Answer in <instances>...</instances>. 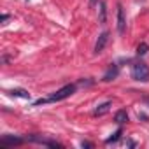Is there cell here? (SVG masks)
I'll list each match as a JSON object with an SVG mask.
<instances>
[{
	"mask_svg": "<svg viewBox=\"0 0 149 149\" xmlns=\"http://www.w3.org/2000/svg\"><path fill=\"white\" fill-rule=\"evenodd\" d=\"M76 90H77V86H76V84H65L63 88H60L58 91H54L51 97H47V98H39L33 105H40V104H51V102H60V100H65V98H68L70 95L76 93Z\"/></svg>",
	"mask_w": 149,
	"mask_h": 149,
	"instance_id": "1",
	"label": "cell"
},
{
	"mask_svg": "<svg viewBox=\"0 0 149 149\" xmlns=\"http://www.w3.org/2000/svg\"><path fill=\"white\" fill-rule=\"evenodd\" d=\"M132 79L139 83H147L149 81V67L144 61H137L132 65Z\"/></svg>",
	"mask_w": 149,
	"mask_h": 149,
	"instance_id": "2",
	"label": "cell"
},
{
	"mask_svg": "<svg viewBox=\"0 0 149 149\" xmlns=\"http://www.w3.org/2000/svg\"><path fill=\"white\" fill-rule=\"evenodd\" d=\"M23 142H25V139H21V137H13V135H4L2 139H0V146H2V147L19 146V144H23Z\"/></svg>",
	"mask_w": 149,
	"mask_h": 149,
	"instance_id": "3",
	"label": "cell"
},
{
	"mask_svg": "<svg viewBox=\"0 0 149 149\" xmlns=\"http://www.w3.org/2000/svg\"><path fill=\"white\" fill-rule=\"evenodd\" d=\"M107 40H109V32H102V33L98 35L97 42H95V49H93V53H95V54L102 53L104 47H105V44H107Z\"/></svg>",
	"mask_w": 149,
	"mask_h": 149,
	"instance_id": "4",
	"label": "cell"
},
{
	"mask_svg": "<svg viewBox=\"0 0 149 149\" xmlns=\"http://www.w3.org/2000/svg\"><path fill=\"white\" fill-rule=\"evenodd\" d=\"M118 74H119V67H118L116 63H112V65L107 68V72L104 74L102 81H105V83H111V81H114V79L118 77Z\"/></svg>",
	"mask_w": 149,
	"mask_h": 149,
	"instance_id": "5",
	"label": "cell"
},
{
	"mask_svg": "<svg viewBox=\"0 0 149 149\" xmlns=\"http://www.w3.org/2000/svg\"><path fill=\"white\" fill-rule=\"evenodd\" d=\"M126 30V19H125V13H123V6L118 4V32L119 35H123Z\"/></svg>",
	"mask_w": 149,
	"mask_h": 149,
	"instance_id": "6",
	"label": "cell"
},
{
	"mask_svg": "<svg viewBox=\"0 0 149 149\" xmlns=\"http://www.w3.org/2000/svg\"><path fill=\"white\" fill-rule=\"evenodd\" d=\"M28 140L37 142V144H44V146H49V147H58V149L63 147V146H61L60 142H56V140H47V139H40V137H35V135H30Z\"/></svg>",
	"mask_w": 149,
	"mask_h": 149,
	"instance_id": "7",
	"label": "cell"
},
{
	"mask_svg": "<svg viewBox=\"0 0 149 149\" xmlns=\"http://www.w3.org/2000/svg\"><path fill=\"white\" fill-rule=\"evenodd\" d=\"M98 21L102 25L107 21V6H105L104 0H100V2H98Z\"/></svg>",
	"mask_w": 149,
	"mask_h": 149,
	"instance_id": "8",
	"label": "cell"
},
{
	"mask_svg": "<svg viewBox=\"0 0 149 149\" xmlns=\"http://www.w3.org/2000/svg\"><path fill=\"white\" fill-rule=\"evenodd\" d=\"M114 121L118 123V125H125V123H128V114H126V111H118L116 114H114Z\"/></svg>",
	"mask_w": 149,
	"mask_h": 149,
	"instance_id": "9",
	"label": "cell"
},
{
	"mask_svg": "<svg viewBox=\"0 0 149 149\" xmlns=\"http://www.w3.org/2000/svg\"><path fill=\"white\" fill-rule=\"evenodd\" d=\"M109 107H111V102H104L102 105H98V107L95 109V112H93V114L100 118V116H104V114H107V112H109Z\"/></svg>",
	"mask_w": 149,
	"mask_h": 149,
	"instance_id": "10",
	"label": "cell"
},
{
	"mask_svg": "<svg viewBox=\"0 0 149 149\" xmlns=\"http://www.w3.org/2000/svg\"><path fill=\"white\" fill-rule=\"evenodd\" d=\"M9 95H13V97H19V98H30V93H28L26 90H21V88H14V90H11Z\"/></svg>",
	"mask_w": 149,
	"mask_h": 149,
	"instance_id": "11",
	"label": "cell"
},
{
	"mask_svg": "<svg viewBox=\"0 0 149 149\" xmlns=\"http://www.w3.org/2000/svg\"><path fill=\"white\" fill-rule=\"evenodd\" d=\"M121 135H123V128H118V130H116V132L112 133V137H109V139H107L105 142H107V144H112V142H118Z\"/></svg>",
	"mask_w": 149,
	"mask_h": 149,
	"instance_id": "12",
	"label": "cell"
},
{
	"mask_svg": "<svg viewBox=\"0 0 149 149\" xmlns=\"http://www.w3.org/2000/svg\"><path fill=\"white\" fill-rule=\"evenodd\" d=\"M147 51H149V46H147L146 42H140V44L137 46V54H139V56H144Z\"/></svg>",
	"mask_w": 149,
	"mask_h": 149,
	"instance_id": "13",
	"label": "cell"
},
{
	"mask_svg": "<svg viewBox=\"0 0 149 149\" xmlns=\"http://www.w3.org/2000/svg\"><path fill=\"white\" fill-rule=\"evenodd\" d=\"M81 146H83V147H93L91 142H81Z\"/></svg>",
	"mask_w": 149,
	"mask_h": 149,
	"instance_id": "14",
	"label": "cell"
},
{
	"mask_svg": "<svg viewBox=\"0 0 149 149\" xmlns=\"http://www.w3.org/2000/svg\"><path fill=\"white\" fill-rule=\"evenodd\" d=\"M0 19H2V21H7V19H9V14H2V18H0Z\"/></svg>",
	"mask_w": 149,
	"mask_h": 149,
	"instance_id": "15",
	"label": "cell"
},
{
	"mask_svg": "<svg viewBox=\"0 0 149 149\" xmlns=\"http://www.w3.org/2000/svg\"><path fill=\"white\" fill-rule=\"evenodd\" d=\"M142 102H144V104H147V105H149V97H144V98H142Z\"/></svg>",
	"mask_w": 149,
	"mask_h": 149,
	"instance_id": "16",
	"label": "cell"
},
{
	"mask_svg": "<svg viewBox=\"0 0 149 149\" xmlns=\"http://www.w3.org/2000/svg\"><path fill=\"white\" fill-rule=\"evenodd\" d=\"M90 4H91V6H95V4H97V0H90Z\"/></svg>",
	"mask_w": 149,
	"mask_h": 149,
	"instance_id": "17",
	"label": "cell"
}]
</instances>
